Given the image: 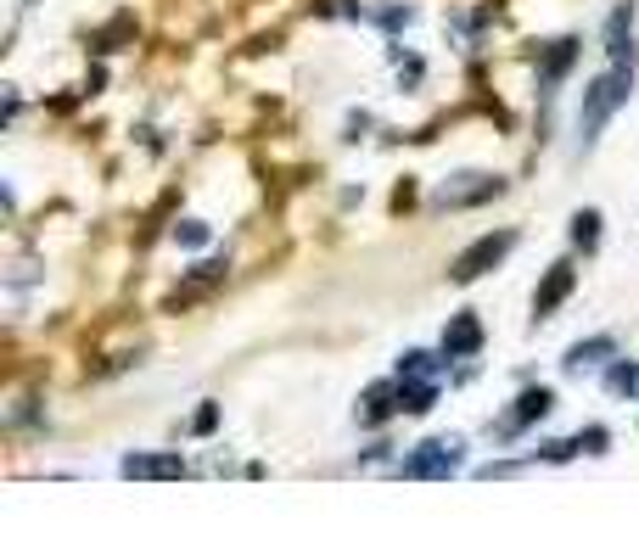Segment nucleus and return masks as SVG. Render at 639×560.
Wrapping results in <instances>:
<instances>
[{
    "label": "nucleus",
    "instance_id": "1",
    "mask_svg": "<svg viewBox=\"0 0 639 560\" xmlns=\"http://www.w3.org/2000/svg\"><path fill=\"white\" fill-rule=\"evenodd\" d=\"M628 96H634V68H617V62H611V73H600V79L583 90V107H578L583 146H595V135L606 129V118L623 107Z\"/></svg>",
    "mask_w": 639,
    "mask_h": 560
},
{
    "label": "nucleus",
    "instance_id": "2",
    "mask_svg": "<svg viewBox=\"0 0 639 560\" xmlns=\"http://www.w3.org/2000/svg\"><path fill=\"white\" fill-rule=\"evenodd\" d=\"M511 247H516V230H499V236H477V241H471V247L455 258V264H449V280H455V286H471V280L488 275V269H494Z\"/></svg>",
    "mask_w": 639,
    "mask_h": 560
},
{
    "label": "nucleus",
    "instance_id": "3",
    "mask_svg": "<svg viewBox=\"0 0 639 560\" xmlns=\"http://www.w3.org/2000/svg\"><path fill=\"white\" fill-rule=\"evenodd\" d=\"M460 448H466L460 437H432V443H421L410 460L398 465V471H404V476H449L460 465Z\"/></svg>",
    "mask_w": 639,
    "mask_h": 560
},
{
    "label": "nucleus",
    "instance_id": "4",
    "mask_svg": "<svg viewBox=\"0 0 639 560\" xmlns=\"http://www.w3.org/2000/svg\"><path fill=\"white\" fill-rule=\"evenodd\" d=\"M572 286H578V269H572L567 258H561V264H550V269H544V280H539V292H533V314H539V320H550L555 308L572 297Z\"/></svg>",
    "mask_w": 639,
    "mask_h": 560
},
{
    "label": "nucleus",
    "instance_id": "5",
    "mask_svg": "<svg viewBox=\"0 0 639 560\" xmlns=\"http://www.w3.org/2000/svg\"><path fill=\"white\" fill-rule=\"evenodd\" d=\"M477 348H483V320L477 314H455L443 325V359H471Z\"/></svg>",
    "mask_w": 639,
    "mask_h": 560
},
{
    "label": "nucleus",
    "instance_id": "6",
    "mask_svg": "<svg viewBox=\"0 0 639 560\" xmlns=\"http://www.w3.org/2000/svg\"><path fill=\"white\" fill-rule=\"evenodd\" d=\"M550 409H555V392H550V387H527L522 398H516V409H511V415H505V426H499V432H505V437H516V432H522V426H533V420H544V415H550Z\"/></svg>",
    "mask_w": 639,
    "mask_h": 560
},
{
    "label": "nucleus",
    "instance_id": "7",
    "mask_svg": "<svg viewBox=\"0 0 639 560\" xmlns=\"http://www.w3.org/2000/svg\"><path fill=\"white\" fill-rule=\"evenodd\" d=\"M393 415H404V404H398V376L365 387V398H359V420H365V426H382V420H393Z\"/></svg>",
    "mask_w": 639,
    "mask_h": 560
},
{
    "label": "nucleus",
    "instance_id": "8",
    "mask_svg": "<svg viewBox=\"0 0 639 560\" xmlns=\"http://www.w3.org/2000/svg\"><path fill=\"white\" fill-rule=\"evenodd\" d=\"M505 191V180H488V174H466V185H443V208H471V202H488V196Z\"/></svg>",
    "mask_w": 639,
    "mask_h": 560
},
{
    "label": "nucleus",
    "instance_id": "9",
    "mask_svg": "<svg viewBox=\"0 0 639 560\" xmlns=\"http://www.w3.org/2000/svg\"><path fill=\"white\" fill-rule=\"evenodd\" d=\"M124 476H185V460L180 454H129Z\"/></svg>",
    "mask_w": 639,
    "mask_h": 560
},
{
    "label": "nucleus",
    "instance_id": "10",
    "mask_svg": "<svg viewBox=\"0 0 639 560\" xmlns=\"http://www.w3.org/2000/svg\"><path fill=\"white\" fill-rule=\"evenodd\" d=\"M398 404H404V415H426V409L438 404V381L398 376Z\"/></svg>",
    "mask_w": 639,
    "mask_h": 560
},
{
    "label": "nucleus",
    "instance_id": "11",
    "mask_svg": "<svg viewBox=\"0 0 639 560\" xmlns=\"http://www.w3.org/2000/svg\"><path fill=\"white\" fill-rule=\"evenodd\" d=\"M572 62H578V40H555L550 51H544V62H539V79H544V84H555L561 73L572 68Z\"/></svg>",
    "mask_w": 639,
    "mask_h": 560
},
{
    "label": "nucleus",
    "instance_id": "12",
    "mask_svg": "<svg viewBox=\"0 0 639 560\" xmlns=\"http://www.w3.org/2000/svg\"><path fill=\"white\" fill-rule=\"evenodd\" d=\"M124 40H135V17H129V12H124V17H113V23L101 28V34H90V51L107 56V51H118Z\"/></svg>",
    "mask_w": 639,
    "mask_h": 560
},
{
    "label": "nucleus",
    "instance_id": "13",
    "mask_svg": "<svg viewBox=\"0 0 639 560\" xmlns=\"http://www.w3.org/2000/svg\"><path fill=\"white\" fill-rule=\"evenodd\" d=\"M572 247H583V252H595L600 247V208H578L572 213Z\"/></svg>",
    "mask_w": 639,
    "mask_h": 560
},
{
    "label": "nucleus",
    "instance_id": "14",
    "mask_svg": "<svg viewBox=\"0 0 639 560\" xmlns=\"http://www.w3.org/2000/svg\"><path fill=\"white\" fill-rule=\"evenodd\" d=\"M617 353V342L611 336H589V342H578V348L567 353V370H583V364H600V359H611Z\"/></svg>",
    "mask_w": 639,
    "mask_h": 560
},
{
    "label": "nucleus",
    "instance_id": "15",
    "mask_svg": "<svg viewBox=\"0 0 639 560\" xmlns=\"http://www.w3.org/2000/svg\"><path fill=\"white\" fill-rule=\"evenodd\" d=\"M438 353H421V348H410L404 359H398V376H415V381H438Z\"/></svg>",
    "mask_w": 639,
    "mask_h": 560
},
{
    "label": "nucleus",
    "instance_id": "16",
    "mask_svg": "<svg viewBox=\"0 0 639 560\" xmlns=\"http://www.w3.org/2000/svg\"><path fill=\"white\" fill-rule=\"evenodd\" d=\"M606 392H617V398H639V364H611Z\"/></svg>",
    "mask_w": 639,
    "mask_h": 560
},
{
    "label": "nucleus",
    "instance_id": "17",
    "mask_svg": "<svg viewBox=\"0 0 639 560\" xmlns=\"http://www.w3.org/2000/svg\"><path fill=\"white\" fill-rule=\"evenodd\" d=\"M174 241H180V247H202V241H208V224H202V219H185L180 230H174Z\"/></svg>",
    "mask_w": 639,
    "mask_h": 560
},
{
    "label": "nucleus",
    "instance_id": "18",
    "mask_svg": "<svg viewBox=\"0 0 639 560\" xmlns=\"http://www.w3.org/2000/svg\"><path fill=\"white\" fill-rule=\"evenodd\" d=\"M606 443H611L606 426H589V432H578V448H583V454H606Z\"/></svg>",
    "mask_w": 639,
    "mask_h": 560
},
{
    "label": "nucleus",
    "instance_id": "19",
    "mask_svg": "<svg viewBox=\"0 0 639 560\" xmlns=\"http://www.w3.org/2000/svg\"><path fill=\"white\" fill-rule=\"evenodd\" d=\"M213 426H219V404H202L197 415H191V432H197V437H208Z\"/></svg>",
    "mask_w": 639,
    "mask_h": 560
}]
</instances>
